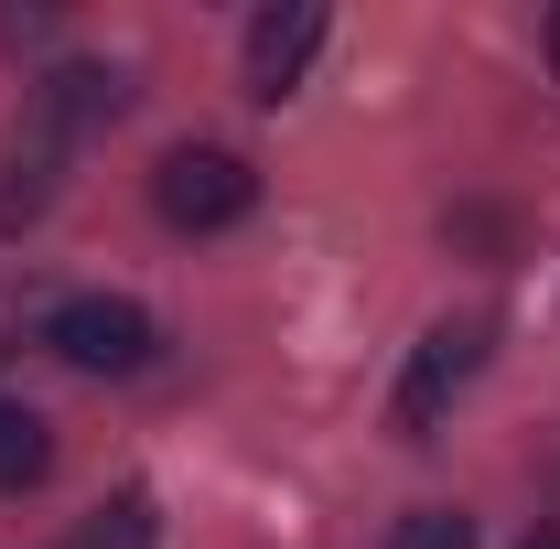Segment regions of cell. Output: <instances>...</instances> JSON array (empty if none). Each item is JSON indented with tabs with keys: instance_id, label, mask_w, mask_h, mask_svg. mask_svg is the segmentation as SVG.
Segmentation results:
<instances>
[{
	"instance_id": "obj_1",
	"label": "cell",
	"mask_w": 560,
	"mask_h": 549,
	"mask_svg": "<svg viewBox=\"0 0 560 549\" xmlns=\"http://www.w3.org/2000/svg\"><path fill=\"white\" fill-rule=\"evenodd\" d=\"M151 206L173 215L184 237H206V226H237V215L259 206V173H248L237 151H215V140H184V151H162Z\"/></svg>"
},
{
	"instance_id": "obj_10",
	"label": "cell",
	"mask_w": 560,
	"mask_h": 549,
	"mask_svg": "<svg viewBox=\"0 0 560 549\" xmlns=\"http://www.w3.org/2000/svg\"><path fill=\"white\" fill-rule=\"evenodd\" d=\"M528 549H560V528H539V539H528Z\"/></svg>"
},
{
	"instance_id": "obj_3",
	"label": "cell",
	"mask_w": 560,
	"mask_h": 549,
	"mask_svg": "<svg viewBox=\"0 0 560 549\" xmlns=\"http://www.w3.org/2000/svg\"><path fill=\"white\" fill-rule=\"evenodd\" d=\"M486 313H464V324H431V335H420V355H410V377H399V431H431V420H442V399H453V388H464V377H475V366H486Z\"/></svg>"
},
{
	"instance_id": "obj_5",
	"label": "cell",
	"mask_w": 560,
	"mask_h": 549,
	"mask_svg": "<svg viewBox=\"0 0 560 549\" xmlns=\"http://www.w3.org/2000/svg\"><path fill=\"white\" fill-rule=\"evenodd\" d=\"M44 464H55V431H44V410H22V399H0V495H22V484H44Z\"/></svg>"
},
{
	"instance_id": "obj_9",
	"label": "cell",
	"mask_w": 560,
	"mask_h": 549,
	"mask_svg": "<svg viewBox=\"0 0 560 549\" xmlns=\"http://www.w3.org/2000/svg\"><path fill=\"white\" fill-rule=\"evenodd\" d=\"M539 44H550V75H560V11H550V33H539Z\"/></svg>"
},
{
	"instance_id": "obj_4",
	"label": "cell",
	"mask_w": 560,
	"mask_h": 549,
	"mask_svg": "<svg viewBox=\"0 0 560 549\" xmlns=\"http://www.w3.org/2000/svg\"><path fill=\"white\" fill-rule=\"evenodd\" d=\"M313 44H324V11L313 0H280V11H259L248 22V97H291L302 86V66H313Z\"/></svg>"
},
{
	"instance_id": "obj_8",
	"label": "cell",
	"mask_w": 560,
	"mask_h": 549,
	"mask_svg": "<svg viewBox=\"0 0 560 549\" xmlns=\"http://www.w3.org/2000/svg\"><path fill=\"white\" fill-rule=\"evenodd\" d=\"M86 549H151V495H119V506L86 528Z\"/></svg>"
},
{
	"instance_id": "obj_6",
	"label": "cell",
	"mask_w": 560,
	"mask_h": 549,
	"mask_svg": "<svg viewBox=\"0 0 560 549\" xmlns=\"http://www.w3.org/2000/svg\"><path fill=\"white\" fill-rule=\"evenodd\" d=\"M44 108L86 130V119H119V108H130V86H119V75H97V66H66L55 86H44Z\"/></svg>"
},
{
	"instance_id": "obj_7",
	"label": "cell",
	"mask_w": 560,
	"mask_h": 549,
	"mask_svg": "<svg viewBox=\"0 0 560 549\" xmlns=\"http://www.w3.org/2000/svg\"><path fill=\"white\" fill-rule=\"evenodd\" d=\"M388 549H475V517H453V506H410V517L388 528Z\"/></svg>"
},
{
	"instance_id": "obj_2",
	"label": "cell",
	"mask_w": 560,
	"mask_h": 549,
	"mask_svg": "<svg viewBox=\"0 0 560 549\" xmlns=\"http://www.w3.org/2000/svg\"><path fill=\"white\" fill-rule=\"evenodd\" d=\"M44 344L66 355L75 377H140L151 366V313L119 302V291H75V302H55Z\"/></svg>"
}]
</instances>
